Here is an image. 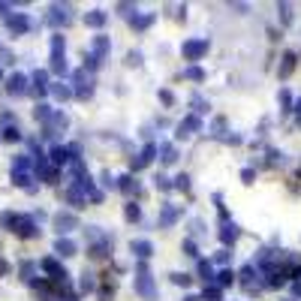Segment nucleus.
Wrapping results in <instances>:
<instances>
[{"instance_id":"de8ad7c7","label":"nucleus","mask_w":301,"mask_h":301,"mask_svg":"<svg viewBox=\"0 0 301 301\" xmlns=\"http://www.w3.org/2000/svg\"><path fill=\"white\" fill-rule=\"evenodd\" d=\"M241 181H244V184H253V181H256V169H253V166H250V169H241Z\"/></svg>"},{"instance_id":"7c9ffc66","label":"nucleus","mask_w":301,"mask_h":301,"mask_svg":"<svg viewBox=\"0 0 301 301\" xmlns=\"http://www.w3.org/2000/svg\"><path fill=\"white\" fill-rule=\"evenodd\" d=\"M277 18H280L283 27H289L292 24V6L289 3H277Z\"/></svg>"},{"instance_id":"dca6fc26","label":"nucleus","mask_w":301,"mask_h":301,"mask_svg":"<svg viewBox=\"0 0 301 301\" xmlns=\"http://www.w3.org/2000/svg\"><path fill=\"white\" fill-rule=\"evenodd\" d=\"M157 154H160V160H163L166 166H172V163L178 160V148H175L172 142H163V145H157Z\"/></svg>"},{"instance_id":"4c0bfd02","label":"nucleus","mask_w":301,"mask_h":301,"mask_svg":"<svg viewBox=\"0 0 301 301\" xmlns=\"http://www.w3.org/2000/svg\"><path fill=\"white\" fill-rule=\"evenodd\" d=\"M51 115H54V111L46 105V102H40V105H36V121H43V124H49L51 121Z\"/></svg>"},{"instance_id":"ddd939ff","label":"nucleus","mask_w":301,"mask_h":301,"mask_svg":"<svg viewBox=\"0 0 301 301\" xmlns=\"http://www.w3.org/2000/svg\"><path fill=\"white\" fill-rule=\"evenodd\" d=\"M295 63H298V54L295 51H283L280 66H277V75H280V79H289V75L295 72Z\"/></svg>"},{"instance_id":"c85d7f7f","label":"nucleus","mask_w":301,"mask_h":301,"mask_svg":"<svg viewBox=\"0 0 301 301\" xmlns=\"http://www.w3.org/2000/svg\"><path fill=\"white\" fill-rule=\"evenodd\" d=\"M6 24H9V30H12V33H24V30L30 27V21H27L24 15H12V18H9Z\"/></svg>"},{"instance_id":"603ef678","label":"nucleus","mask_w":301,"mask_h":301,"mask_svg":"<svg viewBox=\"0 0 301 301\" xmlns=\"http://www.w3.org/2000/svg\"><path fill=\"white\" fill-rule=\"evenodd\" d=\"M223 142H226V145H241V142H244V139H241V136H235V133H232V136H223Z\"/></svg>"},{"instance_id":"a878e982","label":"nucleus","mask_w":301,"mask_h":301,"mask_svg":"<svg viewBox=\"0 0 301 301\" xmlns=\"http://www.w3.org/2000/svg\"><path fill=\"white\" fill-rule=\"evenodd\" d=\"M190 105H193V115H199V118H202L205 111L211 108V105H208V100H205L202 94H193V97H190Z\"/></svg>"},{"instance_id":"6e6d98bb","label":"nucleus","mask_w":301,"mask_h":301,"mask_svg":"<svg viewBox=\"0 0 301 301\" xmlns=\"http://www.w3.org/2000/svg\"><path fill=\"white\" fill-rule=\"evenodd\" d=\"M184 301H202V295H193L190 292V295H184Z\"/></svg>"},{"instance_id":"5701e85b","label":"nucleus","mask_w":301,"mask_h":301,"mask_svg":"<svg viewBox=\"0 0 301 301\" xmlns=\"http://www.w3.org/2000/svg\"><path fill=\"white\" fill-rule=\"evenodd\" d=\"M75 250L79 247H75V241H69V238H57L54 241V253L57 256H75Z\"/></svg>"},{"instance_id":"412c9836","label":"nucleus","mask_w":301,"mask_h":301,"mask_svg":"<svg viewBox=\"0 0 301 301\" xmlns=\"http://www.w3.org/2000/svg\"><path fill=\"white\" fill-rule=\"evenodd\" d=\"M12 97H21V94H27V79H24V75H12V79H9V88H6Z\"/></svg>"},{"instance_id":"9b49d317","label":"nucleus","mask_w":301,"mask_h":301,"mask_svg":"<svg viewBox=\"0 0 301 301\" xmlns=\"http://www.w3.org/2000/svg\"><path fill=\"white\" fill-rule=\"evenodd\" d=\"M108 49H111V40H108L105 33H97V36H94V43H91V54L100 57V60H105Z\"/></svg>"},{"instance_id":"72a5a7b5","label":"nucleus","mask_w":301,"mask_h":301,"mask_svg":"<svg viewBox=\"0 0 301 301\" xmlns=\"http://www.w3.org/2000/svg\"><path fill=\"white\" fill-rule=\"evenodd\" d=\"M51 160L60 166V163H66L69 160V148H63V145H57V148H51Z\"/></svg>"},{"instance_id":"6ab92c4d","label":"nucleus","mask_w":301,"mask_h":301,"mask_svg":"<svg viewBox=\"0 0 301 301\" xmlns=\"http://www.w3.org/2000/svg\"><path fill=\"white\" fill-rule=\"evenodd\" d=\"M235 277H238V274H235L232 268H220L211 286H220V289H226V286H232V283H235Z\"/></svg>"},{"instance_id":"c03bdc74","label":"nucleus","mask_w":301,"mask_h":301,"mask_svg":"<svg viewBox=\"0 0 301 301\" xmlns=\"http://www.w3.org/2000/svg\"><path fill=\"white\" fill-rule=\"evenodd\" d=\"M102 187H105V190H115L118 178H111V172H102Z\"/></svg>"},{"instance_id":"b1692460","label":"nucleus","mask_w":301,"mask_h":301,"mask_svg":"<svg viewBox=\"0 0 301 301\" xmlns=\"http://www.w3.org/2000/svg\"><path fill=\"white\" fill-rule=\"evenodd\" d=\"M286 163V154L283 150H277V148H268V160L262 163V166H268V169H277V166H283Z\"/></svg>"},{"instance_id":"4d7b16f0","label":"nucleus","mask_w":301,"mask_h":301,"mask_svg":"<svg viewBox=\"0 0 301 301\" xmlns=\"http://www.w3.org/2000/svg\"><path fill=\"white\" fill-rule=\"evenodd\" d=\"M283 301H295V298H283Z\"/></svg>"},{"instance_id":"a18cd8bd","label":"nucleus","mask_w":301,"mask_h":301,"mask_svg":"<svg viewBox=\"0 0 301 301\" xmlns=\"http://www.w3.org/2000/svg\"><path fill=\"white\" fill-rule=\"evenodd\" d=\"M160 102H163V105H175V94H172L169 88H163V91H160Z\"/></svg>"},{"instance_id":"6e6552de","label":"nucleus","mask_w":301,"mask_h":301,"mask_svg":"<svg viewBox=\"0 0 301 301\" xmlns=\"http://www.w3.org/2000/svg\"><path fill=\"white\" fill-rule=\"evenodd\" d=\"M118 190H121L124 196H130V199H139V196H142V181H139L136 175H121V178H118Z\"/></svg>"},{"instance_id":"a19ab883","label":"nucleus","mask_w":301,"mask_h":301,"mask_svg":"<svg viewBox=\"0 0 301 301\" xmlns=\"http://www.w3.org/2000/svg\"><path fill=\"white\" fill-rule=\"evenodd\" d=\"M172 283H175V286H190L193 277H190V274H184V271H175V274H172Z\"/></svg>"},{"instance_id":"864d4df0","label":"nucleus","mask_w":301,"mask_h":301,"mask_svg":"<svg viewBox=\"0 0 301 301\" xmlns=\"http://www.w3.org/2000/svg\"><path fill=\"white\" fill-rule=\"evenodd\" d=\"M292 111L298 115V127H301V100H298V102H292Z\"/></svg>"},{"instance_id":"c9c22d12","label":"nucleus","mask_w":301,"mask_h":301,"mask_svg":"<svg viewBox=\"0 0 301 301\" xmlns=\"http://www.w3.org/2000/svg\"><path fill=\"white\" fill-rule=\"evenodd\" d=\"M172 187H175V190H184V193H190V175H187V172H181V175L172 181Z\"/></svg>"},{"instance_id":"f3484780","label":"nucleus","mask_w":301,"mask_h":301,"mask_svg":"<svg viewBox=\"0 0 301 301\" xmlns=\"http://www.w3.org/2000/svg\"><path fill=\"white\" fill-rule=\"evenodd\" d=\"M105 21H108V12H102V9H91V12L85 15V24H88V27H94V30L105 27Z\"/></svg>"},{"instance_id":"f03ea898","label":"nucleus","mask_w":301,"mask_h":301,"mask_svg":"<svg viewBox=\"0 0 301 301\" xmlns=\"http://www.w3.org/2000/svg\"><path fill=\"white\" fill-rule=\"evenodd\" d=\"M72 82H75V97L79 100H88V97H94V88H97V82H94V72H88V69H79L72 75Z\"/></svg>"},{"instance_id":"49530a36","label":"nucleus","mask_w":301,"mask_h":301,"mask_svg":"<svg viewBox=\"0 0 301 301\" xmlns=\"http://www.w3.org/2000/svg\"><path fill=\"white\" fill-rule=\"evenodd\" d=\"M223 130H226V118H217V121H214V133H211V136L223 139Z\"/></svg>"},{"instance_id":"37998d69","label":"nucleus","mask_w":301,"mask_h":301,"mask_svg":"<svg viewBox=\"0 0 301 301\" xmlns=\"http://www.w3.org/2000/svg\"><path fill=\"white\" fill-rule=\"evenodd\" d=\"M232 259V253H229V247H223V250H217L214 253V262H220V265H226V262Z\"/></svg>"},{"instance_id":"473e14b6","label":"nucleus","mask_w":301,"mask_h":301,"mask_svg":"<svg viewBox=\"0 0 301 301\" xmlns=\"http://www.w3.org/2000/svg\"><path fill=\"white\" fill-rule=\"evenodd\" d=\"M277 102H280V111L286 115V111H292V94L286 91V88H280V94H277Z\"/></svg>"},{"instance_id":"f8f14e48","label":"nucleus","mask_w":301,"mask_h":301,"mask_svg":"<svg viewBox=\"0 0 301 301\" xmlns=\"http://www.w3.org/2000/svg\"><path fill=\"white\" fill-rule=\"evenodd\" d=\"M154 21H157V12H136V15L130 18V27H133L136 33H142V30H148Z\"/></svg>"},{"instance_id":"bb28decb","label":"nucleus","mask_w":301,"mask_h":301,"mask_svg":"<svg viewBox=\"0 0 301 301\" xmlns=\"http://www.w3.org/2000/svg\"><path fill=\"white\" fill-rule=\"evenodd\" d=\"M115 298V277H105V283H102V289H100V301H111Z\"/></svg>"},{"instance_id":"58836bf2","label":"nucleus","mask_w":301,"mask_h":301,"mask_svg":"<svg viewBox=\"0 0 301 301\" xmlns=\"http://www.w3.org/2000/svg\"><path fill=\"white\" fill-rule=\"evenodd\" d=\"M154 184H157V190H160V193L175 190V187H172V178H166V175H157V178H154Z\"/></svg>"},{"instance_id":"2eb2a0df","label":"nucleus","mask_w":301,"mask_h":301,"mask_svg":"<svg viewBox=\"0 0 301 301\" xmlns=\"http://www.w3.org/2000/svg\"><path fill=\"white\" fill-rule=\"evenodd\" d=\"M66 202L75 208V211H79V208H85L88 205V196L82 193V187L79 184H72V187H66Z\"/></svg>"},{"instance_id":"393cba45","label":"nucleus","mask_w":301,"mask_h":301,"mask_svg":"<svg viewBox=\"0 0 301 301\" xmlns=\"http://www.w3.org/2000/svg\"><path fill=\"white\" fill-rule=\"evenodd\" d=\"M124 217H127V223H139V220H142V208L136 205V199H130V202L124 205Z\"/></svg>"},{"instance_id":"3c124183","label":"nucleus","mask_w":301,"mask_h":301,"mask_svg":"<svg viewBox=\"0 0 301 301\" xmlns=\"http://www.w3.org/2000/svg\"><path fill=\"white\" fill-rule=\"evenodd\" d=\"M30 274H33V265H30V262H24V265H21V277H24V280H33Z\"/></svg>"},{"instance_id":"2f4dec72","label":"nucleus","mask_w":301,"mask_h":301,"mask_svg":"<svg viewBox=\"0 0 301 301\" xmlns=\"http://www.w3.org/2000/svg\"><path fill=\"white\" fill-rule=\"evenodd\" d=\"M94 289H97V277L91 271H85L82 280H79V292H94Z\"/></svg>"},{"instance_id":"e433bc0d","label":"nucleus","mask_w":301,"mask_h":301,"mask_svg":"<svg viewBox=\"0 0 301 301\" xmlns=\"http://www.w3.org/2000/svg\"><path fill=\"white\" fill-rule=\"evenodd\" d=\"M51 94H54L57 100H69V97H72V88L60 82V85H51Z\"/></svg>"},{"instance_id":"20e7f679","label":"nucleus","mask_w":301,"mask_h":301,"mask_svg":"<svg viewBox=\"0 0 301 301\" xmlns=\"http://www.w3.org/2000/svg\"><path fill=\"white\" fill-rule=\"evenodd\" d=\"M154 157H157V145L154 142H148L139 154L130 160V175H136V172H142V169H148L150 163H154Z\"/></svg>"},{"instance_id":"7ed1b4c3","label":"nucleus","mask_w":301,"mask_h":301,"mask_svg":"<svg viewBox=\"0 0 301 301\" xmlns=\"http://www.w3.org/2000/svg\"><path fill=\"white\" fill-rule=\"evenodd\" d=\"M208 49H211V43L205 40V36H199V40H187L181 46V57L184 60H202L208 54Z\"/></svg>"},{"instance_id":"0eeeda50","label":"nucleus","mask_w":301,"mask_h":301,"mask_svg":"<svg viewBox=\"0 0 301 301\" xmlns=\"http://www.w3.org/2000/svg\"><path fill=\"white\" fill-rule=\"evenodd\" d=\"M217 235H220V244H223V247H232V244L241 238V226H238L235 220H226V223L220 226Z\"/></svg>"},{"instance_id":"1a4fd4ad","label":"nucleus","mask_w":301,"mask_h":301,"mask_svg":"<svg viewBox=\"0 0 301 301\" xmlns=\"http://www.w3.org/2000/svg\"><path fill=\"white\" fill-rule=\"evenodd\" d=\"M54 229H57V232H60V238H63L66 232L79 229V217H75L72 211H60V214H54Z\"/></svg>"},{"instance_id":"5fc2aeb1","label":"nucleus","mask_w":301,"mask_h":301,"mask_svg":"<svg viewBox=\"0 0 301 301\" xmlns=\"http://www.w3.org/2000/svg\"><path fill=\"white\" fill-rule=\"evenodd\" d=\"M292 295H295V298H301V280H295V283H292Z\"/></svg>"},{"instance_id":"ea45409f","label":"nucleus","mask_w":301,"mask_h":301,"mask_svg":"<svg viewBox=\"0 0 301 301\" xmlns=\"http://www.w3.org/2000/svg\"><path fill=\"white\" fill-rule=\"evenodd\" d=\"M181 250H184V256H190V259H196V256H199V247H196V241H193V238H187V241L181 244Z\"/></svg>"},{"instance_id":"39448f33","label":"nucleus","mask_w":301,"mask_h":301,"mask_svg":"<svg viewBox=\"0 0 301 301\" xmlns=\"http://www.w3.org/2000/svg\"><path fill=\"white\" fill-rule=\"evenodd\" d=\"M196 133H202V118H199V115H187V118L175 127V139H190V136H196Z\"/></svg>"},{"instance_id":"4468645a","label":"nucleus","mask_w":301,"mask_h":301,"mask_svg":"<svg viewBox=\"0 0 301 301\" xmlns=\"http://www.w3.org/2000/svg\"><path fill=\"white\" fill-rule=\"evenodd\" d=\"M69 6H60V3H54L51 6V12H49V24H54V27H63V24H69Z\"/></svg>"},{"instance_id":"4be33fe9","label":"nucleus","mask_w":301,"mask_h":301,"mask_svg":"<svg viewBox=\"0 0 301 301\" xmlns=\"http://www.w3.org/2000/svg\"><path fill=\"white\" fill-rule=\"evenodd\" d=\"M46 91H49V75H46L43 69H36V72H33V94L43 97Z\"/></svg>"},{"instance_id":"79ce46f5","label":"nucleus","mask_w":301,"mask_h":301,"mask_svg":"<svg viewBox=\"0 0 301 301\" xmlns=\"http://www.w3.org/2000/svg\"><path fill=\"white\" fill-rule=\"evenodd\" d=\"M115 9H118L121 15H127V18H133V15H136V3H127V0H124V3H118Z\"/></svg>"},{"instance_id":"cd10ccee","label":"nucleus","mask_w":301,"mask_h":301,"mask_svg":"<svg viewBox=\"0 0 301 301\" xmlns=\"http://www.w3.org/2000/svg\"><path fill=\"white\" fill-rule=\"evenodd\" d=\"M184 79H187V82H205V69L193 63V66H187V69H184Z\"/></svg>"},{"instance_id":"423d86ee","label":"nucleus","mask_w":301,"mask_h":301,"mask_svg":"<svg viewBox=\"0 0 301 301\" xmlns=\"http://www.w3.org/2000/svg\"><path fill=\"white\" fill-rule=\"evenodd\" d=\"M181 208L178 205H172V202H166V205H160V217H157V226L160 229H169V226H175L178 220H181Z\"/></svg>"},{"instance_id":"9d476101","label":"nucleus","mask_w":301,"mask_h":301,"mask_svg":"<svg viewBox=\"0 0 301 301\" xmlns=\"http://www.w3.org/2000/svg\"><path fill=\"white\" fill-rule=\"evenodd\" d=\"M130 253H133L139 262H145V259H150V253H154V244H150L148 238H133V241H130Z\"/></svg>"},{"instance_id":"f257e3e1","label":"nucleus","mask_w":301,"mask_h":301,"mask_svg":"<svg viewBox=\"0 0 301 301\" xmlns=\"http://www.w3.org/2000/svg\"><path fill=\"white\" fill-rule=\"evenodd\" d=\"M133 286H136V292H139L145 301H154V298H157V286H154V277H150V271H148V262H139V265H136V280H133Z\"/></svg>"},{"instance_id":"aec40b11","label":"nucleus","mask_w":301,"mask_h":301,"mask_svg":"<svg viewBox=\"0 0 301 301\" xmlns=\"http://www.w3.org/2000/svg\"><path fill=\"white\" fill-rule=\"evenodd\" d=\"M108 253H111V235H108L105 241L91 244V256H94V259H108Z\"/></svg>"},{"instance_id":"c756f323","label":"nucleus","mask_w":301,"mask_h":301,"mask_svg":"<svg viewBox=\"0 0 301 301\" xmlns=\"http://www.w3.org/2000/svg\"><path fill=\"white\" fill-rule=\"evenodd\" d=\"M51 69H54L57 75L66 72V54H63V51H51Z\"/></svg>"},{"instance_id":"8fccbe9b","label":"nucleus","mask_w":301,"mask_h":301,"mask_svg":"<svg viewBox=\"0 0 301 301\" xmlns=\"http://www.w3.org/2000/svg\"><path fill=\"white\" fill-rule=\"evenodd\" d=\"M127 63H130V66H139V63H142V51H130V54H127Z\"/></svg>"},{"instance_id":"f704fd0d","label":"nucleus","mask_w":301,"mask_h":301,"mask_svg":"<svg viewBox=\"0 0 301 301\" xmlns=\"http://www.w3.org/2000/svg\"><path fill=\"white\" fill-rule=\"evenodd\" d=\"M202 301H223V289H220V286H205Z\"/></svg>"},{"instance_id":"09e8293b","label":"nucleus","mask_w":301,"mask_h":301,"mask_svg":"<svg viewBox=\"0 0 301 301\" xmlns=\"http://www.w3.org/2000/svg\"><path fill=\"white\" fill-rule=\"evenodd\" d=\"M51 51H63V36H60V33L51 36Z\"/></svg>"},{"instance_id":"a211bd4d","label":"nucleus","mask_w":301,"mask_h":301,"mask_svg":"<svg viewBox=\"0 0 301 301\" xmlns=\"http://www.w3.org/2000/svg\"><path fill=\"white\" fill-rule=\"evenodd\" d=\"M196 271H199V277L205 280V286H211V283H214V277H217V271H214V262H208V259H199Z\"/></svg>"}]
</instances>
